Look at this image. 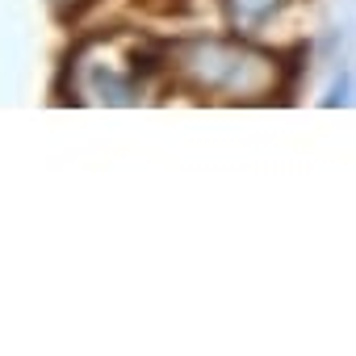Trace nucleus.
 <instances>
[{
	"mask_svg": "<svg viewBox=\"0 0 356 356\" xmlns=\"http://www.w3.org/2000/svg\"><path fill=\"white\" fill-rule=\"evenodd\" d=\"M281 5H285V0H231L235 17H239V22H248V26H260V22H264V17H273Z\"/></svg>",
	"mask_w": 356,
	"mask_h": 356,
	"instance_id": "nucleus-1",
	"label": "nucleus"
}]
</instances>
